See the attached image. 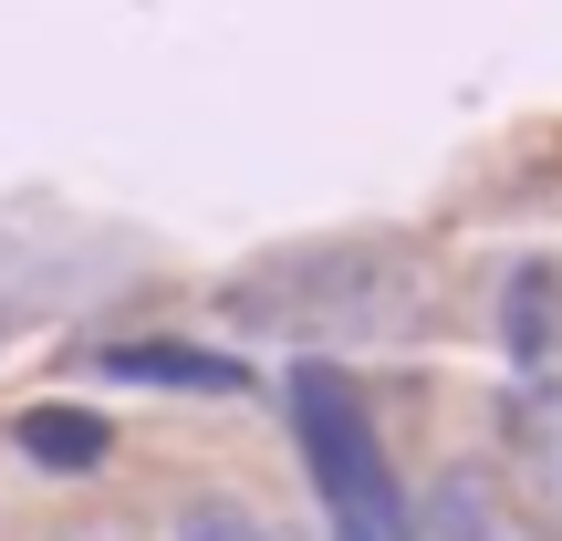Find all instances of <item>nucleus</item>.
Returning <instances> with one entry per match:
<instances>
[{
  "label": "nucleus",
  "instance_id": "nucleus-1",
  "mask_svg": "<svg viewBox=\"0 0 562 541\" xmlns=\"http://www.w3.org/2000/svg\"><path fill=\"white\" fill-rule=\"evenodd\" d=\"M229 313L271 323V334H292V343H364V334H396L406 271L385 261V250H323V261H302V271H271V281H250V292H229Z\"/></svg>",
  "mask_w": 562,
  "mask_h": 541
},
{
  "label": "nucleus",
  "instance_id": "nucleus-2",
  "mask_svg": "<svg viewBox=\"0 0 562 541\" xmlns=\"http://www.w3.org/2000/svg\"><path fill=\"white\" fill-rule=\"evenodd\" d=\"M292 427H302V469H313L323 510H334V500H385V489H396L375 417L355 406V385H344L334 364H302V375H292Z\"/></svg>",
  "mask_w": 562,
  "mask_h": 541
},
{
  "label": "nucleus",
  "instance_id": "nucleus-3",
  "mask_svg": "<svg viewBox=\"0 0 562 541\" xmlns=\"http://www.w3.org/2000/svg\"><path fill=\"white\" fill-rule=\"evenodd\" d=\"M104 375L125 385H178V396H240V354H209V343H104Z\"/></svg>",
  "mask_w": 562,
  "mask_h": 541
},
{
  "label": "nucleus",
  "instance_id": "nucleus-4",
  "mask_svg": "<svg viewBox=\"0 0 562 541\" xmlns=\"http://www.w3.org/2000/svg\"><path fill=\"white\" fill-rule=\"evenodd\" d=\"M406 541H510V531H501V500H490L480 469H438L417 521H406Z\"/></svg>",
  "mask_w": 562,
  "mask_h": 541
},
{
  "label": "nucleus",
  "instance_id": "nucleus-5",
  "mask_svg": "<svg viewBox=\"0 0 562 541\" xmlns=\"http://www.w3.org/2000/svg\"><path fill=\"white\" fill-rule=\"evenodd\" d=\"M21 448H32L42 469H104V448H115V427L94 417V406H21L11 427Z\"/></svg>",
  "mask_w": 562,
  "mask_h": 541
},
{
  "label": "nucleus",
  "instance_id": "nucleus-6",
  "mask_svg": "<svg viewBox=\"0 0 562 541\" xmlns=\"http://www.w3.org/2000/svg\"><path fill=\"white\" fill-rule=\"evenodd\" d=\"M510 448H521V480L542 489V510L562 521V385H552V396H531V406H521V427H510Z\"/></svg>",
  "mask_w": 562,
  "mask_h": 541
},
{
  "label": "nucleus",
  "instance_id": "nucleus-7",
  "mask_svg": "<svg viewBox=\"0 0 562 541\" xmlns=\"http://www.w3.org/2000/svg\"><path fill=\"white\" fill-rule=\"evenodd\" d=\"M178 541H281L261 510H240V500H188L178 510Z\"/></svg>",
  "mask_w": 562,
  "mask_h": 541
},
{
  "label": "nucleus",
  "instance_id": "nucleus-8",
  "mask_svg": "<svg viewBox=\"0 0 562 541\" xmlns=\"http://www.w3.org/2000/svg\"><path fill=\"white\" fill-rule=\"evenodd\" d=\"M542 323H552V271H521L510 281V354H542Z\"/></svg>",
  "mask_w": 562,
  "mask_h": 541
}]
</instances>
